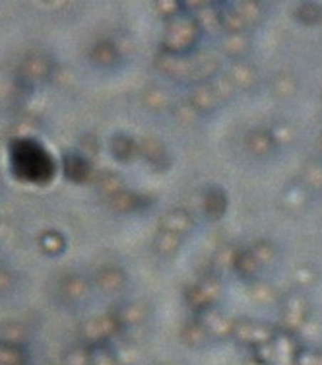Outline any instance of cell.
Listing matches in <instances>:
<instances>
[{"label":"cell","mask_w":322,"mask_h":365,"mask_svg":"<svg viewBox=\"0 0 322 365\" xmlns=\"http://www.w3.org/2000/svg\"><path fill=\"white\" fill-rule=\"evenodd\" d=\"M241 365H268L266 361H262V359L256 356V354H252V356H249V358H245L243 361H241Z\"/></svg>","instance_id":"d590c367"},{"label":"cell","mask_w":322,"mask_h":365,"mask_svg":"<svg viewBox=\"0 0 322 365\" xmlns=\"http://www.w3.org/2000/svg\"><path fill=\"white\" fill-rule=\"evenodd\" d=\"M202 31L204 29L197 20V16L185 10L173 20L165 21L161 49L169 55H190L200 41Z\"/></svg>","instance_id":"6da1fadb"},{"label":"cell","mask_w":322,"mask_h":365,"mask_svg":"<svg viewBox=\"0 0 322 365\" xmlns=\"http://www.w3.org/2000/svg\"><path fill=\"white\" fill-rule=\"evenodd\" d=\"M294 18L303 26H316L322 21V6L316 2H297L294 6Z\"/></svg>","instance_id":"83f0119b"},{"label":"cell","mask_w":322,"mask_h":365,"mask_svg":"<svg viewBox=\"0 0 322 365\" xmlns=\"http://www.w3.org/2000/svg\"><path fill=\"white\" fill-rule=\"evenodd\" d=\"M313 313V305L308 302L305 292H291L281 297L280 303V324L284 332L299 334L307 327Z\"/></svg>","instance_id":"3957f363"},{"label":"cell","mask_w":322,"mask_h":365,"mask_svg":"<svg viewBox=\"0 0 322 365\" xmlns=\"http://www.w3.org/2000/svg\"><path fill=\"white\" fill-rule=\"evenodd\" d=\"M321 109H322V99H321Z\"/></svg>","instance_id":"f35d334b"},{"label":"cell","mask_w":322,"mask_h":365,"mask_svg":"<svg viewBox=\"0 0 322 365\" xmlns=\"http://www.w3.org/2000/svg\"><path fill=\"white\" fill-rule=\"evenodd\" d=\"M299 182L311 195H322V160H308L303 163Z\"/></svg>","instance_id":"7402d4cb"},{"label":"cell","mask_w":322,"mask_h":365,"mask_svg":"<svg viewBox=\"0 0 322 365\" xmlns=\"http://www.w3.org/2000/svg\"><path fill=\"white\" fill-rule=\"evenodd\" d=\"M224 295V282L217 274H208L194 284H190L185 292V302L194 313H202L212 307H217V303Z\"/></svg>","instance_id":"277c9868"},{"label":"cell","mask_w":322,"mask_h":365,"mask_svg":"<svg viewBox=\"0 0 322 365\" xmlns=\"http://www.w3.org/2000/svg\"><path fill=\"white\" fill-rule=\"evenodd\" d=\"M280 330L274 324L266 321H259V319H237L235 321V329H233V340L239 346H243L246 350L259 351L272 344Z\"/></svg>","instance_id":"7a4b0ae2"},{"label":"cell","mask_w":322,"mask_h":365,"mask_svg":"<svg viewBox=\"0 0 322 365\" xmlns=\"http://www.w3.org/2000/svg\"><path fill=\"white\" fill-rule=\"evenodd\" d=\"M301 348L303 346L299 344L297 334L280 330L272 340V344H268L266 348L259 351H252V354H256L268 365H295V359L299 356Z\"/></svg>","instance_id":"5b68a950"},{"label":"cell","mask_w":322,"mask_h":365,"mask_svg":"<svg viewBox=\"0 0 322 365\" xmlns=\"http://www.w3.org/2000/svg\"><path fill=\"white\" fill-rule=\"evenodd\" d=\"M208 82L212 84V88H214V91L217 93V98H219L222 103H225V101H232V99L239 93L237 88L233 86V82L229 80V76H227L225 72H219L217 76H214L212 80H208Z\"/></svg>","instance_id":"f546056e"},{"label":"cell","mask_w":322,"mask_h":365,"mask_svg":"<svg viewBox=\"0 0 322 365\" xmlns=\"http://www.w3.org/2000/svg\"><path fill=\"white\" fill-rule=\"evenodd\" d=\"M308 198H311V192L301 182H287L278 197V206L286 216H301L303 212L307 210Z\"/></svg>","instance_id":"ba28073f"},{"label":"cell","mask_w":322,"mask_h":365,"mask_svg":"<svg viewBox=\"0 0 322 365\" xmlns=\"http://www.w3.org/2000/svg\"><path fill=\"white\" fill-rule=\"evenodd\" d=\"M142 103L150 113L161 115V113H171L175 99L171 96V91L165 90L163 86H150L142 91Z\"/></svg>","instance_id":"2e32d148"},{"label":"cell","mask_w":322,"mask_h":365,"mask_svg":"<svg viewBox=\"0 0 322 365\" xmlns=\"http://www.w3.org/2000/svg\"><path fill=\"white\" fill-rule=\"evenodd\" d=\"M189 103L194 107V111L198 115H210V113L217 111L219 107L224 106L217 93L214 91L210 82H198L192 90H190L189 96Z\"/></svg>","instance_id":"4fadbf2b"},{"label":"cell","mask_w":322,"mask_h":365,"mask_svg":"<svg viewBox=\"0 0 322 365\" xmlns=\"http://www.w3.org/2000/svg\"><path fill=\"white\" fill-rule=\"evenodd\" d=\"M260 272H262V270H260L259 262L254 260L252 253L249 251V247H246V249H241V251H239L237 264H235V274H237L241 280H246L251 284V282L259 280Z\"/></svg>","instance_id":"484cf974"},{"label":"cell","mask_w":322,"mask_h":365,"mask_svg":"<svg viewBox=\"0 0 322 365\" xmlns=\"http://www.w3.org/2000/svg\"><path fill=\"white\" fill-rule=\"evenodd\" d=\"M219 26L224 29V34H249L251 31L245 18L235 8V2L219 4Z\"/></svg>","instance_id":"44dd1931"},{"label":"cell","mask_w":322,"mask_h":365,"mask_svg":"<svg viewBox=\"0 0 322 365\" xmlns=\"http://www.w3.org/2000/svg\"><path fill=\"white\" fill-rule=\"evenodd\" d=\"M249 251L252 253L254 260L259 262L260 270H266L272 264H276V260H278V247L270 239H259V241H254L252 245H249Z\"/></svg>","instance_id":"603a6c76"},{"label":"cell","mask_w":322,"mask_h":365,"mask_svg":"<svg viewBox=\"0 0 322 365\" xmlns=\"http://www.w3.org/2000/svg\"><path fill=\"white\" fill-rule=\"evenodd\" d=\"M140 154L154 171H167L171 168L169 148L157 136H146V138H142Z\"/></svg>","instance_id":"8fae6325"},{"label":"cell","mask_w":322,"mask_h":365,"mask_svg":"<svg viewBox=\"0 0 322 365\" xmlns=\"http://www.w3.org/2000/svg\"><path fill=\"white\" fill-rule=\"evenodd\" d=\"M299 88H301V82L294 72L280 71L270 78V93L276 99H281V101L295 98L299 93Z\"/></svg>","instance_id":"ac0fdd59"},{"label":"cell","mask_w":322,"mask_h":365,"mask_svg":"<svg viewBox=\"0 0 322 365\" xmlns=\"http://www.w3.org/2000/svg\"><path fill=\"white\" fill-rule=\"evenodd\" d=\"M173 117L179 125H192L197 120L198 113L194 111V107L190 106L189 101H182V103H175L173 106Z\"/></svg>","instance_id":"d6a6232c"},{"label":"cell","mask_w":322,"mask_h":365,"mask_svg":"<svg viewBox=\"0 0 322 365\" xmlns=\"http://www.w3.org/2000/svg\"><path fill=\"white\" fill-rule=\"evenodd\" d=\"M315 146H316V152L322 155V133L316 136V140H315Z\"/></svg>","instance_id":"8d00e7d4"},{"label":"cell","mask_w":322,"mask_h":365,"mask_svg":"<svg viewBox=\"0 0 322 365\" xmlns=\"http://www.w3.org/2000/svg\"><path fill=\"white\" fill-rule=\"evenodd\" d=\"M119 200H120V210H125V212L134 210V208H136V206L140 204L138 197H136V195H130V192H125V195H120Z\"/></svg>","instance_id":"e575fe53"},{"label":"cell","mask_w":322,"mask_h":365,"mask_svg":"<svg viewBox=\"0 0 322 365\" xmlns=\"http://www.w3.org/2000/svg\"><path fill=\"white\" fill-rule=\"evenodd\" d=\"M316 280H318V272L311 264H299L294 270V284L299 288V292H305L311 286H315Z\"/></svg>","instance_id":"4dcf8cb0"},{"label":"cell","mask_w":322,"mask_h":365,"mask_svg":"<svg viewBox=\"0 0 322 365\" xmlns=\"http://www.w3.org/2000/svg\"><path fill=\"white\" fill-rule=\"evenodd\" d=\"M225 74L229 76V80H232L233 86L237 88V91H252L260 82L259 66L254 63H251L249 58L229 63Z\"/></svg>","instance_id":"9c48e42d"},{"label":"cell","mask_w":322,"mask_h":365,"mask_svg":"<svg viewBox=\"0 0 322 365\" xmlns=\"http://www.w3.org/2000/svg\"><path fill=\"white\" fill-rule=\"evenodd\" d=\"M249 295H251L252 303H256L260 307H268L274 303H281L280 289L274 286L272 282L268 280H254L249 284Z\"/></svg>","instance_id":"ffe728a7"},{"label":"cell","mask_w":322,"mask_h":365,"mask_svg":"<svg viewBox=\"0 0 322 365\" xmlns=\"http://www.w3.org/2000/svg\"><path fill=\"white\" fill-rule=\"evenodd\" d=\"M295 365H322V350L318 348H301Z\"/></svg>","instance_id":"836d02e7"},{"label":"cell","mask_w":322,"mask_h":365,"mask_svg":"<svg viewBox=\"0 0 322 365\" xmlns=\"http://www.w3.org/2000/svg\"><path fill=\"white\" fill-rule=\"evenodd\" d=\"M241 16L245 18L249 29L256 28L262 18H264V4L262 2H254V0H243V2H235Z\"/></svg>","instance_id":"f1b7e54d"},{"label":"cell","mask_w":322,"mask_h":365,"mask_svg":"<svg viewBox=\"0 0 322 365\" xmlns=\"http://www.w3.org/2000/svg\"><path fill=\"white\" fill-rule=\"evenodd\" d=\"M155 71L171 80L181 82H197V58L194 55H169V53H157L154 58Z\"/></svg>","instance_id":"8992f818"},{"label":"cell","mask_w":322,"mask_h":365,"mask_svg":"<svg viewBox=\"0 0 322 365\" xmlns=\"http://www.w3.org/2000/svg\"><path fill=\"white\" fill-rule=\"evenodd\" d=\"M194 227H197V220H194V216L187 208H171V210L161 216L157 230L175 233V235L185 239L187 235L194 232Z\"/></svg>","instance_id":"30bf717a"},{"label":"cell","mask_w":322,"mask_h":365,"mask_svg":"<svg viewBox=\"0 0 322 365\" xmlns=\"http://www.w3.org/2000/svg\"><path fill=\"white\" fill-rule=\"evenodd\" d=\"M251 36L249 34H224L219 39V51L229 61H243L251 51Z\"/></svg>","instance_id":"e0dca14e"},{"label":"cell","mask_w":322,"mask_h":365,"mask_svg":"<svg viewBox=\"0 0 322 365\" xmlns=\"http://www.w3.org/2000/svg\"><path fill=\"white\" fill-rule=\"evenodd\" d=\"M182 243H185V239L175 235V233L157 230V233L154 235V241H152V251L160 259H173V257L181 253Z\"/></svg>","instance_id":"d6986e66"},{"label":"cell","mask_w":322,"mask_h":365,"mask_svg":"<svg viewBox=\"0 0 322 365\" xmlns=\"http://www.w3.org/2000/svg\"><path fill=\"white\" fill-rule=\"evenodd\" d=\"M268 133L274 138L276 148H287L295 144V140H297V127H295V123H291V120H274L270 128H268Z\"/></svg>","instance_id":"d4e9b609"},{"label":"cell","mask_w":322,"mask_h":365,"mask_svg":"<svg viewBox=\"0 0 322 365\" xmlns=\"http://www.w3.org/2000/svg\"><path fill=\"white\" fill-rule=\"evenodd\" d=\"M239 251H241V247L235 245L219 247L216 253H214V257H212V268H214V272H216L217 276L224 272H235Z\"/></svg>","instance_id":"cb8c5ba5"},{"label":"cell","mask_w":322,"mask_h":365,"mask_svg":"<svg viewBox=\"0 0 322 365\" xmlns=\"http://www.w3.org/2000/svg\"><path fill=\"white\" fill-rule=\"evenodd\" d=\"M245 150L256 160H266L278 150L268 128H251L245 134Z\"/></svg>","instance_id":"9a60e30c"},{"label":"cell","mask_w":322,"mask_h":365,"mask_svg":"<svg viewBox=\"0 0 322 365\" xmlns=\"http://www.w3.org/2000/svg\"><path fill=\"white\" fill-rule=\"evenodd\" d=\"M157 365H177V364H173V361H161V364Z\"/></svg>","instance_id":"74e56055"},{"label":"cell","mask_w":322,"mask_h":365,"mask_svg":"<svg viewBox=\"0 0 322 365\" xmlns=\"http://www.w3.org/2000/svg\"><path fill=\"white\" fill-rule=\"evenodd\" d=\"M200 206L202 214L208 220H222L229 206V198L219 185H208L200 195Z\"/></svg>","instance_id":"7c38bea8"},{"label":"cell","mask_w":322,"mask_h":365,"mask_svg":"<svg viewBox=\"0 0 322 365\" xmlns=\"http://www.w3.org/2000/svg\"><path fill=\"white\" fill-rule=\"evenodd\" d=\"M152 315V309H150V305L142 302L130 303V305H126L125 309L120 311V321L128 327H142V324L146 323L147 319Z\"/></svg>","instance_id":"4316f807"},{"label":"cell","mask_w":322,"mask_h":365,"mask_svg":"<svg viewBox=\"0 0 322 365\" xmlns=\"http://www.w3.org/2000/svg\"><path fill=\"white\" fill-rule=\"evenodd\" d=\"M154 10L161 20L169 21L185 12V2H179V0H157V2H154Z\"/></svg>","instance_id":"1f68e13d"},{"label":"cell","mask_w":322,"mask_h":365,"mask_svg":"<svg viewBox=\"0 0 322 365\" xmlns=\"http://www.w3.org/2000/svg\"><path fill=\"white\" fill-rule=\"evenodd\" d=\"M179 340H181L182 346H187L190 350H202V348H206L212 342L208 330L204 329V324L198 321L197 315L192 317V319H187L181 324Z\"/></svg>","instance_id":"5bb4252c"},{"label":"cell","mask_w":322,"mask_h":365,"mask_svg":"<svg viewBox=\"0 0 322 365\" xmlns=\"http://www.w3.org/2000/svg\"><path fill=\"white\" fill-rule=\"evenodd\" d=\"M197 317L198 321L204 324V329L208 330L212 340H227V338H233V329H235V321L237 319L227 315L219 307H212L208 311H202Z\"/></svg>","instance_id":"52a82bcc"}]
</instances>
